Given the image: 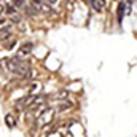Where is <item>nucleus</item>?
<instances>
[{
	"mask_svg": "<svg viewBox=\"0 0 137 137\" xmlns=\"http://www.w3.org/2000/svg\"><path fill=\"white\" fill-rule=\"evenodd\" d=\"M13 5L19 10V8H24L26 7V0H13Z\"/></svg>",
	"mask_w": 137,
	"mask_h": 137,
	"instance_id": "1a4fd4ad",
	"label": "nucleus"
},
{
	"mask_svg": "<svg viewBox=\"0 0 137 137\" xmlns=\"http://www.w3.org/2000/svg\"><path fill=\"white\" fill-rule=\"evenodd\" d=\"M69 96V91L67 89H61V91H57V93H53L50 94V96H46L48 99H65Z\"/></svg>",
	"mask_w": 137,
	"mask_h": 137,
	"instance_id": "20e7f679",
	"label": "nucleus"
},
{
	"mask_svg": "<svg viewBox=\"0 0 137 137\" xmlns=\"http://www.w3.org/2000/svg\"><path fill=\"white\" fill-rule=\"evenodd\" d=\"M5 123H7V126L10 129H13L16 126V121H14V116L13 115H7V116H5Z\"/></svg>",
	"mask_w": 137,
	"mask_h": 137,
	"instance_id": "0eeeda50",
	"label": "nucleus"
},
{
	"mask_svg": "<svg viewBox=\"0 0 137 137\" xmlns=\"http://www.w3.org/2000/svg\"><path fill=\"white\" fill-rule=\"evenodd\" d=\"M5 13H7L8 16H13V14H18V8L14 7L13 3H8L7 7H5Z\"/></svg>",
	"mask_w": 137,
	"mask_h": 137,
	"instance_id": "423d86ee",
	"label": "nucleus"
},
{
	"mask_svg": "<svg viewBox=\"0 0 137 137\" xmlns=\"http://www.w3.org/2000/svg\"><path fill=\"white\" fill-rule=\"evenodd\" d=\"M31 51H32V43H31V41H27V43H24L19 50H18V56H16V57H19V59H21L22 56L31 54Z\"/></svg>",
	"mask_w": 137,
	"mask_h": 137,
	"instance_id": "f03ea898",
	"label": "nucleus"
},
{
	"mask_svg": "<svg viewBox=\"0 0 137 137\" xmlns=\"http://www.w3.org/2000/svg\"><path fill=\"white\" fill-rule=\"evenodd\" d=\"M123 16H124V2H121L120 7H118V21H120V24L123 21Z\"/></svg>",
	"mask_w": 137,
	"mask_h": 137,
	"instance_id": "6e6552de",
	"label": "nucleus"
},
{
	"mask_svg": "<svg viewBox=\"0 0 137 137\" xmlns=\"http://www.w3.org/2000/svg\"><path fill=\"white\" fill-rule=\"evenodd\" d=\"M72 107H73V102H72V100H64V102L57 104V107H56V112H57V113H61V112H65V110L72 109Z\"/></svg>",
	"mask_w": 137,
	"mask_h": 137,
	"instance_id": "7ed1b4c3",
	"label": "nucleus"
},
{
	"mask_svg": "<svg viewBox=\"0 0 137 137\" xmlns=\"http://www.w3.org/2000/svg\"><path fill=\"white\" fill-rule=\"evenodd\" d=\"M43 0H32V5H37V3H41Z\"/></svg>",
	"mask_w": 137,
	"mask_h": 137,
	"instance_id": "4468645a",
	"label": "nucleus"
},
{
	"mask_svg": "<svg viewBox=\"0 0 137 137\" xmlns=\"http://www.w3.org/2000/svg\"><path fill=\"white\" fill-rule=\"evenodd\" d=\"M3 10H5V7H3V3L0 2V16H2V13H3Z\"/></svg>",
	"mask_w": 137,
	"mask_h": 137,
	"instance_id": "ddd939ff",
	"label": "nucleus"
},
{
	"mask_svg": "<svg viewBox=\"0 0 137 137\" xmlns=\"http://www.w3.org/2000/svg\"><path fill=\"white\" fill-rule=\"evenodd\" d=\"M43 3L48 5L50 8H53V7H56V5L59 3V0H43Z\"/></svg>",
	"mask_w": 137,
	"mask_h": 137,
	"instance_id": "9d476101",
	"label": "nucleus"
},
{
	"mask_svg": "<svg viewBox=\"0 0 137 137\" xmlns=\"http://www.w3.org/2000/svg\"><path fill=\"white\" fill-rule=\"evenodd\" d=\"M13 35V26L11 24H5V26H0V40L2 38H7Z\"/></svg>",
	"mask_w": 137,
	"mask_h": 137,
	"instance_id": "f257e3e1",
	"label": "nucleus"
},
{
	"mask_svg": "<svg viewBox=\"0 0 137 137\" xmlns=\"http://www.w3.org/2000/svg\"><path fill=\"white\" fill-rule=\"evenodd\" d=\"M75 2H77V0H67V3H70V7H72V5H73Z\"/></svg>",
	"mask_w": 137,
	"mask_h": 137,
	"instance_id": "2eb2a0df",
	"label": "nucleus"
},
{
	"mask_svg": "<svg viewBox=\"0 0 137 137\" xmlns=\"http://www.w3.org/2000/svg\"><path fill=\"white\" fill-rule=\"evenodd\" d=\"M11 18V21H13V22H19L21 21V14L19 13H18V14H13V16H10Z\"/></svg>",
	"mask_w": 137,
	"mask_h": 137,
	"instance_id": "9b49d317",
	"label": "nucleus"
},
{
	"mask_svg": "<svg viewBox=\"0 0 137 137\" xmlns=\"http://www.w3.org/2000/svg\"><path fill=\"white\" fill-rule=\"evenodd\" d=\"M5 22H7V18H5V16H0V26H5Z\"/></svg>",
	"mask_w": 137,
	"mask_h": 137,
	"instance_id": "f8f14e48",
	"label": "nucleus"
},
{
	"mask_svg": "<svg viewBox=\"0 0 137 137\" xmlns=\"http://www.w3.org/2000/svg\"><path fill=\"white\" fill-rule=\"evenodd\" d=\"M14 43H16V40L13 38V35H11V37H7V38H2V46H3V48H7V50L13 48Z\"/></svg>",
	"mask_w": 137,
	"mask_h": 137,
	"instance_id": "39448f33",
	"label": "nucleus"
}]
</instances>
